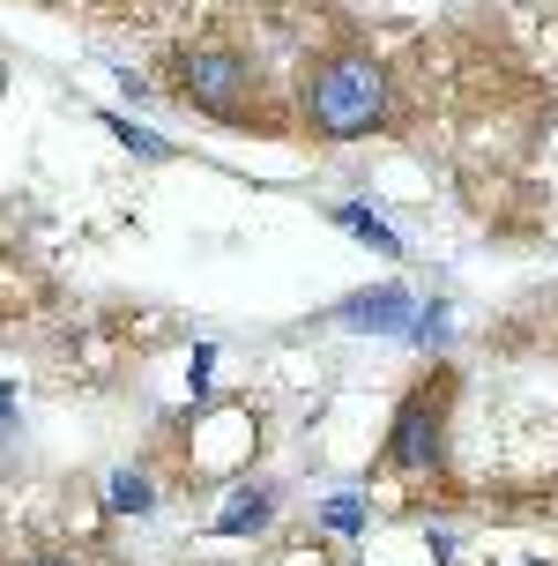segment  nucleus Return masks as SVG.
Masks as SVG:
<instances>
[{
	"label": "nucleus",
	"instance_id": "obj_6",
	"mask_svg": "<svg viewBox=\"0 0 558 566\" xmlns=\"http://www.w3.org/2000/svg\"><path fill=\"white\" fill-rule=\"evenodd\" d=\"M105 507L112 514H157V478H149V470H112L105 478Z\"/></svg>",
	"mask_w": 558,
	"mask_h": 566
},
{
	"label": "nucleus",
	"instance_id": "obj_1",
	"mask_svg": "<svg viewBox=\"0 0 558 566\" xmlns=\"http://www.w3.org/2000/svg\"><path fill=\"white\" fill-rule=\"evenodd\" d=\"M388 119H394V75L372 45L335 38V45H313L298 60V127L313 142H372Z\"/></svg>",
	"mask_w": 558,
	"mask_h": 566
},
{
	"label": "nucleus",
	"instance_id": "obj_7",
	"mask_svg": "<svg viewBox=\"0 0 558 566\" xmlns=\"http://www.w3.org/2000/svg\"><path fill=\"white\" fill-rule=\"evenodd\" d=\"M105 135L119 142V149H135V157H149V165H171V157H179V149H171L165 135H149V127H135L127 113H105Z\"/></svg>",
	"mask_w": 558,
	"mask_h": 566
},
{
	"label": "nucleus",
	"instance_id": "obj_10",
	"mask_svg": "<svg viewBox=\"0 0 558 566\" xmlns=\"http://www.w3.org/2000/svg\"><path fill=\"white\" fill-rule=\"evenodd\" d=\"M23 566H83V552H67V544H38Z\"/></svg>",
	"mask_w": 558,
	"mask_h": 566
},
{
	"label": "nucleus",
	"instance_id": "obj_4",
	"mask_svg": "<svg viewBox=\"0 0 558 566\" xmlns=\"http://www.w3.org/2000/svg\"><path fill=\"white\" fill-rule=\"evenodd\" d=\"M410 313H418V298H410L402 283H372V291H350L328 321H335V328H350V336H402Z\"/></svg>",
	"mask_w": 558,
	"mask_h": 566
},
{
	"label": "nucleus",
	"instance_id": "obj_11",
	"mask_svg": "<svg viewBox=\"0 0 558 566\" xmlns=\"http://www.w3.org/2000/svg\"><path fill=\"white\" fill-rule=\"evenodd\" d=\"M0 418H15V388H0Z\"/></svg>",
	"mask_w": 558,
	"mask_h": 566
},
{
	"label": "nucleus",
	"instance_id": "obj_8",
	"mask_svg": "<svg viewBox=\"0 0 558 566\" xmlns=\"http://www.w3.org/2000/svg\"><path fill=\"white\" fill-rule=\"evenodd\" d=\"M335 224H343V231H358V239L372 247V254H402V239H394V231L380 224L372 209H335Z\"/></svg>",
	"mask_w": 558,
	"mask_h": 566
},
{
	"label": "nucleus",
	"instance_id": "obj_12",
	"mask_svg": "<svg viewBox=\"0 0 558 566\" xmlns=\"http://www.w3.org/2000/svg\"><path fill=\"white\" fill-rule=\"evenodd\" d=\"M514 566H558V559H551V552H536V559H514Z\"/></svg>",
	"mask_w": 558,
	"mask_h": 566
},
{
	"label": "nucleus",
	"instance_id": "obj_2",
	"mask_svg": "<svg viewBox=\"0 0 558 566\" xmlns=\"http://www.w3.org/2000/svg\"><path fill=\"white\" fill-rule=\"evenodd\" d=\"M171 97L187 105V113L217 119V127H246V135H291V119L276 105V83H269V67L261 53H246L239 38H194V45H179L171 53Z\"/></svg>",
	"mask_w": 558,
	"mask_h": 566
},
{
	"label": "nucleus",
	"instance_id": "obj_3",
	"mask_svg": "<svg viewBox=\"0 0 558 566\" xmlns=\"http://www.w3.org/2000/svg\"><path fill=\"white\" fill-rule=\"evenodd\" d=\"M454 396H462L454 366H432L402 388V402H394V418H388V448H380V470H388V478L424 484V478L446 470V448H454Z\"/></svg>",
	"mask_w": 558,
	"mask_h": 566
},
{
	"label": "nucleus",
	"instance_id": "obj_5",
	"mask_svg": "<svg viewBox=\"0 0 558 566\" xmlns=\"http://www.w3.org/2000/svg\"><path fill=\"white\" fill-rule=\"evenodd\" d=\"M276 522V484H239V500L217 514V537H253Z\"/></svg>",
	"mask_w": 558,
	"mask_h": 566
},
{
	"label": "nucleus",
	"instance_id": "obj_9",
	"mask_svg": "<svg viewBox=\"0 0 558 566\" xmlns=\"http://www.w3.org/2000/svg\"><path fill=\"white\" fill-rule=\"evenodd\" d=\"M320 522H328V530H343V537H358V530H365V500H350V492H343V500H328V507H320Z\"/></svg>",
	"mask_w": 558,
	"mask_h": 566
}]
</instances>
